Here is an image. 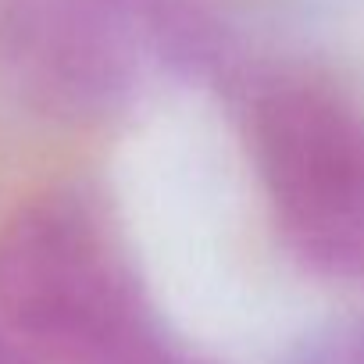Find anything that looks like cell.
I'll use <instances>...</instances> for the list:
<instances>
[{
	"mask_svg": "<svg viewBox=\"0 0 364 364\" xmlns=\"http://www.w3.org/2000/svg\"><path fill=\"white\" fill-rule=\"evenodd\" d=\"M0 328L43 364H107L146 328L136 282L86 193H43L4 225Z\"/></svg>",
	"mask_w": 364,
	"mask_h": 364,
	"instance_id": "6da1fadb",
	"label": "cell"
},
{
	"mask_svg": "<svg viewBox=\"0 0 364 364\" xmlns=\"http://www.w3.org/2000/svg\"><path fill=\"white\" fill-rule=\"evenodd\" d=\"M247 139L289 250L364 286V114L321 82L279 79L257 90Z\"/></svg>",
	"mask_w": 364,
	"mask_h": 364,
	"instance_id": "7a4b0ae2",
	"label": "cell"
},
{
	"mask_svg": "<svg viewBox=\"0 0 364 364\" xmlns=\"http://www.w3.org/2000/svg\"><path fill=\"white\" fill-rule=\"evenodd\" d=\"M4 36L18 90L58 118L125 107L157 50L143 0H11Z\"/></svg>",
	"mask_w": 364,
	"mask_h": 364,
	"instance_id": "3957f363",
	"label": "cell"
},
{
	"mask_svg": "<svg viewBox=\"0 0 364 364\" xmlns=\"http://www.w3.org/2000/svg\"><path fill=\"white\" fill-rule=\"evenodd\" d=\"M107 364H204V360H197V357H190V353L168 346V343L146 325V328H143L136 339H129Z\"/></svg>",
	"mask_w": 364,
	"mask_h": 364,
	"instance_id": "277c9868",
	"label": "cell"
},
{
	"mask_svg": "<svg viewBox=\"0 0 364 364\" xmlns=\"http://www.w3.org/2000/svg\"><path fill=\"white\" fill-rule=\"evenodd\" d=\"M296 364H364V336L357 332V336H343L336 343L314 346Z\"/></svg>",
	"mask_w": 364,
	"mask_h": 364,
	"instance_id": "5b68a950",
	"label": "cell"
},
{
	"mask_svg": "<svg viewBox=\"0 0 364 364\" xmlns=\"http://www.w3.org/2000/svg\"><path fill=\"white\" fill-rule=\"evenodd\" d=\"M0 364H43L40 353H33L22 339H15L11 332L0 328Z\"/></svg>",
	"mask_w": 364,
	"mask_h": 364,
	"instance_id": "8992f818",
	"label": "cell"
},
{
	"mask_svg": "<svg viewBox=\"0 0 364 364\" xmlns=\"http://www.w3.org/2000/svg\"><path fill=\"white\" fill-rule=\"evenodd\" d=\"M360 336H364V332H360Z\"/></svg>",
	"mask_w": 364,
	"mask_h": 364,
	"instance_id": "52a82bcc",
	"label": "cell"
}]
</instances>
